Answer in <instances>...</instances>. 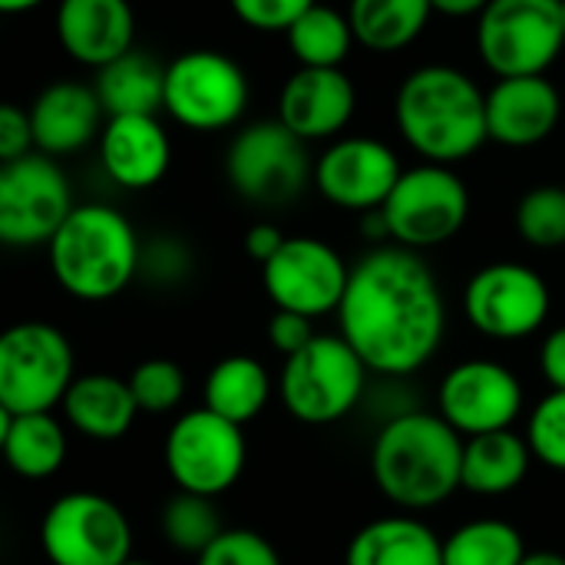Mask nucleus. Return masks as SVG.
Segmentation results:
<instances>
[{"instance_id":"obj_1","label":"nucleus","mask_w":565,"mask_h":565,"mask_svg":"<svg viewBox=\"0 0 565 565\" xmlns=\"http://www.w3.org/2000/svg\"><path fill=\"white\" fill-rule=\"evenodd\" d=\"M338 324L371 374L411 377L447 334L440 281L414 248L377 245L351 268Z\"/></svg>"},{"instance_id":"obj_2","label":"nucleus","mask_w":565,"mask_h":565,"mask_svg":"<svg viewBox=\"0 0 565 565\" xmlns=\"http://www.w3.org/2000/svg\"><path fill=\"white\" fill-rule=\"evenodd\" d=\"M463 444L440 414L401 411L374 437L371 477L397 510H434L463 490Z\"/></svg>"},{"instance_id":"obj_3","label":"nucleus","mask_w":565,"mask_h":565,"mask_svg":"<svg viewBox=\"0 0 565 565\" xmlns=\"http://www.w3.org/2000/svg\"><path fill=\"white\" fill-rule=\"evenodd\" d=\"M394 119L427 162H463L490 139L487 93L463 70L444 63H427L401 83Z\"/></svg>"},{"instance_id":"obj_4","label":"nucleus","mask_w":565,"mask_h":565,"mask_svg":"<svg viewBox=\"0 0 565 565\" xmlns=\"http://www.w3.org/2000/svg\"><path fill=\"white\" fill-rule=\"evenodd\" d=\"M50 271L76 301H109L129 288L142 265L132 222L113 205H76L53 235Z\"/></svg>"},{"instance_id":"obj_5","label":"nucleus","mask_w":565,"mask_h":565,"mask_svg":"<svg viewBox=\"0 0 565 565\" xmlns=\"http://www.w3.org/2000/svg\"><path fill=\"white\" fill-rule=\"evenodd\" d=\"M371 367L344 341V334H318L308 348L285 358L278 397L285 411L308 427L344 420L364 397Z\"/></svg>"},{"instance_id":"obj_6","label":"nucleus","mask_w":565,"mask_h":565,"mask_svg":"<svg viewBox=\"0 0 565 565\" xmlns=\"http://www.w3.org/2000/svg\"><path fill=\"white\" fill-rule=\"evenodd\" d=\"M76 381L66 334L46 321H20L0 338V411L46 414Z\"/></svg>"},{"instance_id":"obj_7","label":"nucleus","mask_w":565,"mask_h":565,"mask_svg":"<svg viewBox=\"0 0 565 565\" xmlns=\"http://www.w3.org/2000/svg\"><path fill=\"white\" fill-rule=\"evenodd\" d=\"M483 63L503 76H540L565 46L559 0H490L477 23Z\"/></svg>"},{"instance_id":"obj_8","label":"nucleus","mask_w":565,"mask_h":565,"mask_svg":"<svg viewBox=\"0 0 565 565\" xmlns=\"http://www.w3.org/2000/svg\"><path fill=\"white\" fill-rule=\"evenodd\" d=\"M381 209L387 215L391 238L404 248L424 252L460 235L470 215V192L450 166L424 162L401 172Z\"/></svg>"},{"instance_id":"obj_9","label":"nucleus","mask_w":565,"mask_h":565,"mask_svg":"<svg viewBox=\"0 0 565 565\" xmlns=\"http://www.w3.org/2000/svg\"><path fill=\"white\" fill-rule=\"evenodd\" d=\"M162 457L179 490L215 500L242 480L248 447L242 424H232L215 411L199 407L175 417L166 434Z\"/></svg>"},{"instance_id":"obj_10","label":"nucleus","mask_w":565,"mask_h":565,"mask_svg":"<svg viewBox=\"0 0 565 565\" xmlns=\"http://www.w3.org/2000/svg\"><path fill=\"white\" fill-rule=\"evenodd\" d=\"M40 550L53 565H122L132 559V526L103 493L76 490L46 507Z\"/></svg>"},{"instance_id":"obj_11","label":"nucleus","mask_w":565,"mask_h":565,"mask_svg":"<svg viewBox=\"0 0 565 565\" xmlns=\"http://www.w3.org/2000/svg\"><path fill=\"white\" fill-rule=\"evenodd\" d=\"M162 109L185 129L215 132L235 126L248 109L245 70L218 50H189L166 66Z\"/></svg>"},{"instance_id":"obj_12","label":"nucleus","mask_w":565,"mask_h":565,"mask_svg":"<svg viewBox=\"0 0 565 565\" xmlns=\"http://www.w3.org/2000/svg\"><path fill=\"white\" fill-rule=\"evenodd\" d=\"M63 169L46 152L0 162V242L10 248L50 245L73 212Z\"/></svg>"},{"instance_id":"obj_13","label":"nucleus","mask_w":565,"mask_h":565,"mask_svg":"<svg viewBox=\"0 0 565 565\" xmlns=\"http://www.w3.org/2000/svg\"><path fill=\"white\" fill-rule=\"evenodd\" d=\"M553 308L546 278L523 262H493L470 275L463 315L490 341H523L536 334Z\"/></svg>"},{"instance_id":"obj_14","label":"nucleus","mask_w":565,"mask_h":565,"mask_svg":"<svg viewBox=\"0 0 565 565\" xmlns=\"http://www.w3.org/2000/svg\"><path fill=\"white\" fill-rule=\"evenodd\" d=\"M308 149L281 119L245 126L225 156L228 185L258 205H281L308 185Z\"/></svg>"},{"instance_id":"obj_15","label":"nucleus","mask_w":565,"mask_h":565,"mask_svg":"<svg viewBox=\"0 0 565 565\" xmlns=\"http://www.w3.org/2000/svg\"><path fill=\"white\" fill-rule=\"evenodd\" d=\"M351 268L344 258L321 238L295 235L281 252L262 265V281L275 308L298 311L305 318L338 315L348 291Z\"/></svg>"},{"instance_id":"obj_16","label":"nucleus","mask_w":565,"mask_h":565,"mask_svg":"<svg viewBox=\"0 0 565 565\" xmlns=\"http://www.w3.org/2000/svg\"><path fill=\"white\" fill-rule=\"evenodd\" d=\"M523 401L520 377L487 358L460 361L437 387V414L463 437L510 430L523 414Z\"/></svg>"},{"instance_id":"obj_17","label":"nucleus","mask_w":565,"mask_h":565,"mask_svg":"<svg viewBox=\"0 0 565 565\" xmlns=\"http://www.w3.org/2000/svg\"><path fill=\"white\" fill-rule=\"evenodd\" d=\"M401 172V159L387 142L371 136H344L321 152L315 179L318 192L331 205L371 212L387 202Z\"/></svg>"},{"instance_id":"obj_18","label":"nucleus","mask_w":565,"mask_h":565,"mask_svg":"<svg viewBox=\"0 0 565 565\" xmlns=\"http://www.w3.org/2000/svg\"><path fill=\"white\" fill-rule=\"evenodd\" d=\"M358 109V89L341 66H298L278 93V119L305 142L334 139Z\"/></svg>"},{"instance_id":"obj_19","label":"nucleus","mask_w":565,"mask_h":565,"mask_svg":"<svg viewBox=\"0 0 565 565\" xmlns=\"http://www.w3.org/2000/svg\"><path fill=\"white\" fill-rule=\"evenodd\" d=\"M563 119L559 89L540 76H503L487 93V129L490 139L510 149L540 146L556 132Z\"/></svg>"},{"instance_id":"obj_20","label":"nucleus","mask_w":565,"mask_h":565,"mask_svg":"<svg viewBox=\"0 0 565 565\" xmlns=\"http://www.w3.org/2000/svg\"><path fill=\"white\" fill-rule=\"evenodd\" d=\"M99 159L116 185L142 192L166 179L172 142L156 116H109L106 129L99 132Z\"/></svg>"},{"instance_id":"obj_21","label":"nucleus","mask_w":565,"mask_h":565,"mask_svg":"<svg viewBox=\"0 0 565 565\" xmlns=\"http://www.w3.org/2000/svg\"><path fill=\"white\" fill-rule=\"evenodd\" d=\"M136 13L129 0H60L56 40L70 60L83 66H106L132 50Z\"/></svg>"},{"instance_id":"obj_22","label":"nucleus","mask_w":565,"mask_h":565,"mask_svg":"<svg viewBox=\"0 0 565 565\" xmlns=\"http://www.w3.org/2000/svg\"><path fill=\"white\" fill-rule=\"evenodd\" d=\"M33 122L36 152L66 156L89 146L103 132V103L96 86L53 83L26 109Z\"/></svg>"},{"instance_id":"obj_23","label":"nucleus","mask_w":565,"mask_h":565,"mask_svg":"<svg viewBox=\"0 0 565 565\" xmlns=\"http://www.w3.org/2000/svg\"><path fill=\"white\" fill-rule=\"evenodd\" d=\"M63 417L66 424L96 444H113L129 434L136 417L142 414L129 381L113 374H79L66 397H63Z\"/></svg>"},{"instance_id":"obj_24","label":"nucleus","mask_w":565,"mask_h":565,"mask_svg":"<svg viewBox=\"0 0 565 565\" xmlns=\"http://www.w3.org/2000/svg\"><path fill=\"white\" fill-rule=\"evenodd\" d=\"M344 565H444V540L417 516H384L354 533Z\"/></svg>"},{"instance_id":"obj_25","label":"nucleus","mask_w":565,"mask_h":565,"mask_svg":"<svg viewBox=\"0 0 565 565\" xmlns=\"http://www.w3.org/2000/svg\"><path fill=\"white\" fill-rule=\"evenodd\" d=\"M530 440L510 430H493L480 437H467L463 444V490L473 497H507L513 493L533 463Z\"/></svg>"},{"instance_id":"obj_26","label":"nucleus","mask_w":565,"mask_h":565,"mask_svg":"<svg viewBox=\"0 0 565 565\" xmlns=\"http://www.w3.org/2000/svg\"><path fill=\"white\" fill-rule=\"evenodd\" d=\"M0 450L7 467L23 480H46L66 463V430L46 414L0 411Z\"/></svg>"},{"instance_id":"obj_27","label":"nucleus","mask_w":565,"mask_h":565,"mask_svg":"<svg viewBox=\"0 0 565 565\" xmlns=\"http://www.w3.org/2000/svg\"><path fill=\"white\" fill-rule=\"evenodd\" d=\"M96 93L106 116H156L166 99V66L149 53L129 50L96 70Z\"/></svg>"},{"instance_id":"obj_28","label":"nucleus","mask_w":565,"mask_h":565,"mask_svg":"<svg viewBox=\"0 0 565 565\" xmlns=\"http://www.w3.org/2000/svg\"><path fill=\"white\" fill-rule=\"evenodd\" d=\"M271 377L265 371V364L258 358L248 354H232L222 358L202 384V407L215 411L218 417L232 420V424H248L255 420L268 401H271Z\"/></svg>"},{"instance_id":"obj_29","label":"nucleus","mask_w":565,"mask_h":565,"mask_svg":"<svg viewBox=\"0 0 565 565\" xmlns=\"http://www.w3.org/2000/svg\"><path fill=\"white\" fill-rule=\"evenodd\" d=\"M434 13L430 0H351L348 17L361 46L394 53L411 46Z\"/></svg>"},{"instance_id":"obj_30","label":"nucleus","mask_w":565,"mask_h":565,"mask_svg":"<svg viewBox=\"0 0 565 565\" xmlns=\"http://www.w3.org/2000/svg\"><path fill=\"white\" fill-rule=\"evenodd\" d=\"M358 43L351 17L328 3L308 7L288 30V46L301 66H341Z\"/></svg>"},{"instance_id":"obj_31","label":"nucleus","mask_w":565,"mask_h":565,"mask_svg":"<svg viewBox=\"0 0 565 565\" xmlns=\"http://www.w3.org/2000/svg\"><path fill=\"white\" fill-rule=\"evenodd\" d=\"M523 533L507 520H470L444 540V565H520Z\"/></svg>"},{"instance_id":"obj_32","label":"nucleus","mask_w":565,"mask_h":565,"mask_svg":"<svg viewBox=\"0 0 565 565\" xmlns=\"http://www.w3.org/2000/svg\"><path fill=\"white\" fill-rule=\"evenodd\" d=\"M225 533L212 497L179 490L162 510V536L175 553L199 556Z\"/></svg>"},{"instance_id":"obj_33","label":"nucleus","mask_w":565,"mask_h":565,"mask_svg":"<svg viewBox=\"0 0 565 565\" xmlns=\"http://www.w3.org/2000/svg\"><path fill=\"white\" fill-rule=\"evenodd\" d=\"M516 232L533 248L565 245V185H540L516 205Z\"/></svg>"},{"instance_id":"obj_34","label":"nucleus","mask_w":565,"mask_h":565,"mask_svg":"<svg viewBox=\"0 0 565 565\" xmlns=\"http://www.w3.org/2000/svg\"><path fill=\"white\" fill-rule=\"evenodd\" d=\"M129 387L142 414H172L185 397V371L169 358H149L129 374Z\"/></svg>"},{"instance_id":"obj_35","label":"nucleus","mask_w":565,"mask_h":565,"mask_svg":"<svg viewBox=\"0 0 565 565\" xmlns=\"http://www.w3.org/2000/svg\"><path fill=\"white\" fill-rule=\"evenodd\" d=\"M536 463L565 473V391H550L530 414L526 430Z\"/></svg>"},{"instance_id":"obj_36","label":"nucleus","mask_w":565,"mask_h":565,"mask_svg":"<svg viewBox=\"0 0 565 565\" xmlns=\"http://www.w3.org/2000/svg\"><path fill=\"white\" fill-rule=\"evenodd\" d=\"M195 565H281L278 550L255 530H225Z\"/></svg>"},{"instance_id":"obj_37","label":"nucleus","mask_w":565,"mask_h":565,"mask_svg":"<svg viewBox=\"0 0 565 565\" xmlns=\"http://www.w3.org/2000/svg\"><path fill=\"white\" fill-rule=\"evenodd\" d=\"M235 17L258 33H288L291 23L318 0H228Z\"/></svg>"},{"instance_id":"obj_38","label":"nucleus","mask_w":565,"mask_h":565,"mask_svg":"<svg viewBox=\"0 0 565 565\" xmlns=\"http://www.w3.org/2000/svg\"><path fill=\"white\" fill-rule=\"evenodd\" d=\"M33 149H36V139H33L30 113H23L13 103H3L0 106V162L23 159Z\"/></svg>"},{"instance_id":"obj_39","label":"nucleus","mask_w":565,"mask_h":565,"mask_svg":"<svg viewBox=\"0 0 565 565\" xmlns=\"http://www.w3.org/2000/svg\"><path fill=\"white\" fill-rule=\"evenodd\" d=\"M139 271L152 281H162V285H172V281H182L189 275V252L172 242V238H162L156 242L152 248H142V265Z\"/></svg>"},{"instance_id":"obj_40","label":"nucleus","mask_w":565,"mask_h":565,"mask_svg":"<svg viewBox=\"0 0 565 565\" xmlns=\"http://www.w3.org/2000/svg\"><path fill=\"white\" fill-rule=\"evenodd\" d=\"M315 318H305V315H298V311H275L271 315V321H268V341H271V348L278 351V354H285V358H291V354H298L301 348H308L318 334H315V324H311Z\"/></svg>"},{"instance_id":"obj_41","label":"nucleus","mask_w":565,"mask_h":565,"mask_svg":"<svg viewBox=\"0 0 565 565\" xmlns=\"http://www.w3.org/2000/svg\"><path fill=\"white\" fill-rule=\"evenodd\" d=\"M540 371L550 391H565V324L550 331L540 348Z\"/></svg>"},{"instance_id":"obj_42","label":"nucleus","mask_w":565,"mask_h":565,"mask_svg":"<svg viewBox=\"0 0 565 565\" xmlns=\"http://www.w3.org/2000/svg\"><path fill=\"white\" fill-rule=\"evenodd\" d=\"M288 238L281 235V228L278 225H271V222H258V225H252L248 228V235H245V252H248V258H255L258 265H265V262H271L278 252H281V245H285Z\"/></svg>"},{"instance_id":"obj_43","label":"nucleus","mask_w":565,"mask_h":565,"mask_svg":"<svg viewBox=\"0 0 565 565\" xmlns=\"http://www.w3.org/2000/svg\"><path fill=\"white\" fill-rule=\"evenodd\" d=\"M361 235H364L367 242H387V238H391V225H387L384 209L361 212Z\"/></svg>"},{"instance_id":"obj_44","label":"nucleus","mask_w":565,"mask_h":565,"mask_svg":"<svg viewBox=\"0 0 565 565\" xmlns=\"http://www.w3.org/2000/svg\"><path fill=\"white\" fill-rule=\"evenodd\" d=\"M434 3V13H444V17H477L490 7V0H430Z\"/></svg>"},{"instance_id":"obj_45","label":"nucleus","mask_w":565,"mask_h":565,"mask_svg":"<svg viewBox=\"0 0 565 565\" xmlns=\"http://www.w3.org/2000/svg\"><path fill=\"white\" fill-rule=\"evenodd\" d=\"M520 565H565V556L559 553H546V550H540V553H526V559Z\"/></svg>"},{"instance_id":"obj_46","label":"nucleus","mask_w":565,"mask_h":565,"mask_svg":"<svg viewBox=\"0 0 565 565\" xmlns=\"http://www.w3.org/2000/svg\"><path fill=\"white\" fill-rule=\"evenodd\" d=\"M43 0H0V10L3 13H26V10H36Z\"/></svg>"},{"instance_id":"obj_47","label":"nucleus","mask_w":565,"mask_h":565,"mask_svg":"<svg viewBox=\"0 0 565 565\" xmlns=\"http://www.w3.org/2000/svg\"><path fill=\"white\" fill-rule=\"evenodd\" d=\"M122 565H152V563H142V559H129V563H122Z\"/></svg>"},{"instance_id":"obj_48","label":"nucleus","mask_w":565,"mask_h":565,"mask_svg":"<svg viewBox=\"0 0 565 565\" xmlns=\"http://www.w3.org/2000/svg\"><path fill=\"white\" fill-rule=\"evenodd\" d=\"M559 10H563V30H565V0H559Z\"/></svg>"}]
</instances>
